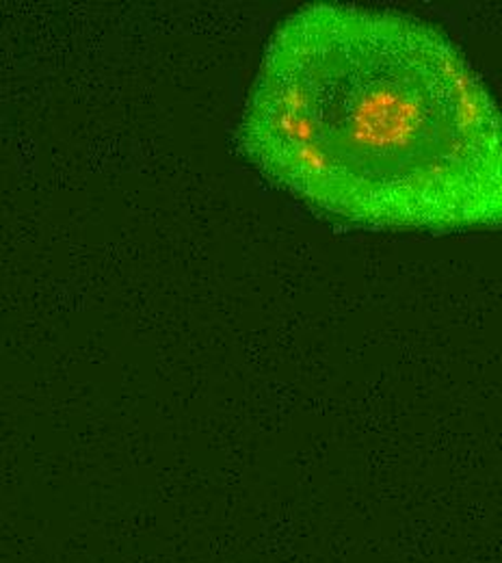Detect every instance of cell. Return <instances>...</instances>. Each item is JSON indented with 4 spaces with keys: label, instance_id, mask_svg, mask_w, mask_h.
<instances>
[{
    "label": "cell",
    "instance_id": "6da1fadb",
    "mask_svg": "<svg viewBox=\"0 0 502 563\" xmlns=\"http://www.w3.org/2000/svg\"><path fill=\"white\" fill-rule=\"evenodd\" d=\"M236 143L312 211L361 228H502V109L419 18L316 2L271 35Z\"/></svg>",
    "mask_w": 502,
    "mask_h": 563
}]
</instances>
